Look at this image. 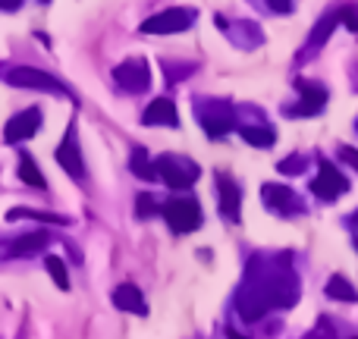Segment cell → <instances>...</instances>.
<instances>
[{
    "mask_svg": "<svg viewBox=\"0 0 358 339\" xmlns=\"http://www.w3.org/2000/svg\"><path fill=\"white\" fill-rule=\"evenodd\" d=\"M264 201L271 204V208H277V210L299 208V204H296V195H292V189H286V185H264Z\"/></svg>",
    "mask_w": 358,
    "mask_h": 339,
    "instance_id": "5bb4252c",
    "label": "cell"
},
{
    "mask_svg": "<svg viewBox=\"0 0 358 339\" xmlns=\"http://www.w3.org/2000/svg\"><path fill=\"white\" fill-rule=\"evenodd\" d=\"M155 167H157V176H161L170 189H189V185L198 179V167L189 161V157H179V154L157 157Z\"/></svg>",
    "mask_w": 358,
    "mask_h": 339,
    "instance_id": "6da1fadb",
    "label": "cell"
},
{
    "mask_svg": "<svg viewBox=\"0 0 358 339\" xmlns=\"http://www.w3.org/2000/svg\"><path fill=\"white\" fill-rule=\"evenodd\" d=\"M201 123H204V129H208L210 138H220L223 132L233 129V117H229V113H204Z\"/></svg>",
    "mask_w": 358,
    "mask_h": 339,
    "instance_id": "2e32d148",
    "label": "cell"
},
{
    "mask_svg": "<svg viewBox=\"0 0 358 339\" xmlns=\"http://www.w3.org/2000/svg\"><path fill=\"white\" fill-rule=\"evenodd\" d=\"M48 233H29V236H19V239H13L10 245V254H35L41 252V248H48Z\"/></svg>",
    "mask_w": 358,
    "mask_h": 339,
    "instance_id": "4fadbf2b",
    "label": "cell"
},
{
    "mask_svg": "<svg viewBox=\"0 0 358 339\" xmlns=\"http://www.w3.org/2000/svg\"><path fill=\"white\" fill-rule=\"evenodd\" d=\"M229 339H248V336H242V333H236V330H229Z\"/></svg>",
    "mask_w": 358,
    "mask_h": 339,
    "instance_id": "f1b7e54d",
    "label": "cell"
},
{
    "mask_svg": "<svg viewBox=\"0 0 358 339\" xmlns=\"http://www.w3.org/2000/svg\"><path fill=\"white\" fill-rule=\"evenodd\" d=\"M311 192H315L317 198H324V201H334V198L346 195L349 182H346V176H343L336 167H330V164H321V176L311 182Z\"/></svg>",
    "mask_w": 358,
    "mask_h": 339,
    "instance_id": "52a82bcc",
    "label": "cell"
},
{
    "mask_svg": "<svg viewBox=\"0 0 358 339\" xmlns=\"http://www.w3.org/2000/svg\"><path fill=\"white\" fill-rule=\"evenodd\" d=\"M22 217H29V220H44V223H54V226H66V217L60 214H41V210H25V208H13L10 214H6V220H22Z\"/></svg>",
    "mask_w": 358,
    "mask_h": 339,
    "instance_id": "e0dca14e",
    "label": "cell"
},
{
    "mask_svg": "<svg viewBox=\"0 0 358 339\" xmlns=\"http://www.w3.org/2000/svg\"><path fill=\"white\" fill-rule=\"evenodd\" d=\"M38 126H41V110H38V107H29V110L10 117V123H6V129H3V138L10 145L25 142V138H31L38 132Z\"/></svg>",
    "mask_w": 358,
    "mask_h": 339,
    "instance_id": "8992f818",
    "label": "cell"
},
{
    "mask_svg": "<svg viewBox=\"0 0 358 339\" xmlns=\"http://www.w3.org/2000/svg\"><path fill=\"white\" fill-rule=\"evenodd\" d=\"M6 82L16 88H35V92H54V94H66L63 82H57L54 75L41 73V69H31V66H16L6 73Z\"/></svg>",
    "mask_w": 358,
    "mask_h": 339,
    "instance_id": "5b68a950",
    "label": "cell"
},
{
    "mask_svg": "<svg viewBox=\"0 0 358 339\" xmlns=\"http://www.w3.org/2000/svg\"><path fill=\"white\" fill-rule=\"evenodd\" d=\"M142 123L145 126H179L176 117V104L170 98H157L148 104V110L142 113Z\"/></svg>",
    "mask_w": 358,
    "mask_h": 339,
    "instance_id": "30bf717a",
    "label": "cell"
},
{
    "mask_svg": "<svg viewBox=\"0 0 358 339\" xmlns=\"http://www.w3.org/2000/svg\"><path fill=\"white\" fill-rule=\"evenodd\" d=\"M340 157H343L346 164H352V167L358 170V151H355V148H349V145H346V148H340Z\"/></svg>",
    "mask_w": 358,
    "mask_h": 339,
    "instance_id": "d4e9b609",
    "label": "cell"
},
{
    "mask_svg": "<svg viewBox=\"0 0 358 339\" xmlns=\"http://www.w3.org/2000/svg\"><path fill=\"white\" fill-rule=\"evenodd\" d=\"M113 79H117V85L123 88V92L142 94V92H148V85H151V66L145 60H138V57H132V60L120 63V66L113 69Z\"/></svg>",
    "mask_w": 358,
    "mask_h": 339,
    "instance_id": "277c9868",
    "label": "cell"
},
{
    "mask_svg": "<svg viewBox=\"0 0 358 339\" xmlns=\"http://www.w3.org/2000/svg\"><path fill=\"white\" fill-rule=\"evenodd\" d=\"M44 267H48L50 280H54L60 289H69V273H66V264H63L57 254H48V261H44Z\"/></svg>",
    "mask_w": 358,
    "mask_h": 339,
    "instance_id": "44dd1931",
    "label": "cell"
},
{
    "mask_svg": "<svg viewBox=\"0 0 358 339\" xmlns=\"http://www.w3.org/2000/svg\"><path fill=\"white\" fill-rule=\"evenodd\" d=\"M299 164H302V161H299V157H289V161H283V164H280V173H299V170H302V167H299Z\"/></svg>",
    "mask_w": 358,
    "mask_h": 339,
    "instance_id": "4316f807",
    "label": "cell"
},
{
    "mask_svg": "<svg viewBox=\"0 0 358 339\" xmlns=\"http://www.w3.org/2000/svg\"><path fill=\"white\" fill-rule=\"evenodd\" d=\"M217 185H220V214L227 220H239V204H242V195H239V185L233 182L229 176H217Z\"/></svg>",
    "mask_w": 358,
    "mask_h": 339,
    "instance_id": "8fae6325",
    "label": "cell"
},
{
    "mask_svg": "<svg viewBox=\"0 0 358 339\" xmlns=\"http://www.w3.org/2000/svg\"><path fill=\"white\" fill-rule=\"evenodd\" d=\"M113 305L120 311H132V315H148V305H145V296L136 289L132 283H123L113 289Z\"/></svg>",
    "mask_w": 358,
    "mask_h": 339,
    "instance_id": "7c38bea8",
    "label": "cell"
},
{
    "mask_svg": "<svg viewBox=\"0 0 358 339\" xmlns=\"http://www.w3.org/2000/svg\"><path fill=\"white\" fill-rule=\"evenodd\" d=\"M129 167H132V173H136L138 179H157V167H155V161L148 157V151H145V148L132 151Z\"/></svg>",
    "mask_w": 358,
    "mask_h": 339,
    "instance_id": "9a60e30c",
    "label": "cell"
},
{
    "mask_svg": "<svg viewBox=\"0 0 358 339\" xmlns=\"http://www.w3.org/2000/svg\"><path fill=\"white\" fill-rule=\"evenodd\" d=\"M267 3H271L273 13H289L292 10V0H267Z\"/></svg>",
    "mask_w": 358,
    "mask_h": 339,
    "instance_id": "484cf974",
    "label": "cell"
},
{
    "mask_svg": "<svg viewBox=\"0 0 358 339\" xmlns=\"http://www.w3.org/2000/svg\"><path fill=\"white\" fill-rule=\"evenodd\" d=\"M327 296H330V298H340V302H355V298H358L355 289H352V286H349L343 277H334V280H330V283H327Z\"/></svg>",
    "mask_w": 358,
    "mask_h": 339,
    "instance_id": "7402d4cb",
    "label": "cell"
},
{
    "mask_svg": "<svg viewBox=\"0 0 358 339\" xmlns=\"http://www.w3.org/2000/svg\"><path fill=\"white\" fill-rule=\"evenodd\" d=\"M151 210H155V201H151V195H138V217H148Z\"/></svg>",
    "mask_w": 358,
    "mask_h": 339,
    "instance_id": "cb8c5ba5",
    "label": "cell"
},
{
    "mask_svg": "<svg viewBox=\"0 0 358 339\" xmlns=\"http://www.w3.org/2000/svg\"><path fill=\"white\" fill-rule=\"evenodd\" d=\"M343 22H346L349 31L358 35V6H343Z\"/></svg>",
    "mask_w": 358,
    "mask_h": 339,
    "instance_id": "603a6c76",
    "label": "cell"
},
{
    "mask_svg": "<svg viewBox=\"0 0 358 339\" xmlns=\"http://www.w3.org/2000/svg\"><path fill=\"white\" fill-rule=\"evenodd\" d=\"M19 6H22V0H0V10H6V13L19 10Z\"/></svg>",
    "mask_w": 358,
    "mask_h": 339,
    "instance_id": "83f0119b",
    "label": "cell"
},
{
    "mask_svg": "<svg viewBox=\"0 0 358 339\" xmlns=\"http://www.w3.org/2000/svg\"><path fill=\"white\" fill-rule=\"evenodd\" d=\"M19 179H22V182H29V185H35V189H44V176H41V170L35 167V161H31L29 154L19 157Z\"/></svg>",
    "mask_w": 358,
    "mask_h": 339,
    "instance_id": "d6986e66",
    "label": "cell"
},
{
    "mask_svg": "<svg viewBox=\"0 0 358 339\" xmlns=\"http://www.w3.org/2000/svg\"><path fill=\"white\" fill-rule=\"evenodd\" d=\"M164 220L170 223L173 233H192L201 226V208L195 198H173L164 204Z\"/></svg>",
    "mask_w": 358,
    "mask_h": 339,
    "instance_id": "7a4b0ae2",
    "label": "cell"
},
{
    "mask_svg": "<svg viewBox=\"0 0 358 339\" xmlns=\"http://www.w3.org/2000/svg\"><path fill=\"white\" fill-rule=\"evenodd\" d=\"M57 161H60V167L66 173H73L76 179L85 176V161H82V151H79V142H76V126H69L66 138H63V145L57 148Z\"/></svg>",
    "mask_w": 358,
    "mask_h": 339,
    "instance_id": "9c48e42d",
    "label": "cell"
},
{
    "mask_svg": "<svg viewBox=\"0 0 358 339\" xmlns=\"http://www.w3.org/2000/svg\"><path fill=\"white\" fill-rule=\"evenodd\" d=\"M192 22H195V13L182 10V6H173V10H164V13H157V16L145 19L142 31L145 35H176V31L189 29Z\"/></svg>",
    "mask_w": 358,
    "mask_h": 339,
    "instance_id": "3957f363",
    "label": "cell"
},
{
    "mask_svg": "<svg viewBox=\"0 0 358 339\" xmlns=\"http://www.w3.org/2000/svg\"><path fill=\"white\" fill-rule=\"evenodd\" d=\"M299 92H302V101H299L296 107H292V117H315V113L324 110V104H327V92H324L321 85H311V82L299 79L296 82Z\"/></svg>",
    "mask_w": 358,
    "mask_h": 339,
    "instance_id": "ba28073f",
    "label": "cell"
},
{
    "mask_svg": "<svg viewBox=\"0 0 358 339\" xmlns=\"http://www.w3.org/2000/svg\"><path fill=\"white\" fill-rule=\"evenodd\" d=\"M242 138H245L248 145H255V148H271L277 136H273V129H264V126H245Z\"/></svg>",
    "mask_w": 358,
    "mask_h": 339,
    "instance_id": "ac0fdd59",
    "label": "cell"
},
{
    "mask_svg": "<svg viewBox=\"0 0 358 339\" xmlns=\"http://www.w3.org/2000/svg\"><path fill=\"white\" fill-rule=\"evenodd\" d=\"M336 22H343V10L340 13H327V16L317 22V29H315V35H311V44H324L330 38V31L336 29Z\"/></svg>",
    "mask_w": 358,
    "mask_h": 339,
    "instance_id": "ffe728a7",
    "label": "cell"
}]
</instances>
